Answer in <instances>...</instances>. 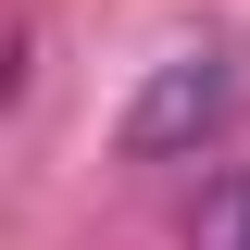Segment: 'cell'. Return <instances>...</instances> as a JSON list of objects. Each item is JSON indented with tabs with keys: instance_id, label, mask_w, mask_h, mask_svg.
Wrapping results in <instances>:
<instances>
[{
	"instance_id": "1",
	"label": "cell",
	"mask_w": 250,
	"mask_h": 250,
	"mask_svg": "<svg viewBox=\"0 0 250 250\" xmlns=\"http://www.w3.org/2000/svg\"><path fill=\"white\" fill-rule=\"evenodd\" d=\"M225 113H238V62H225L213 38H200V50H163L150 88L125 100V163H175V150H200Z\"/></svg>"
},
{
	"instance_id": "2",
	"label": "cell",
	"mask_w": 250,
	"mask_h": 250,
	"mask_svg": "<svg viewBox=\"0 0 250 250\" xmlns=\"http://www.w3.org/2000/svg\"><path fill=\"white\" fill-rule=\"evenodd\" d=\"M188 250H250V163L188 200Z\"/></svg>"
}]
</instances>
